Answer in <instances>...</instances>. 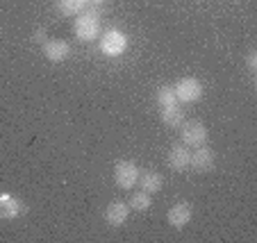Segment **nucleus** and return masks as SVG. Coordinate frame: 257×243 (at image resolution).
Listing matches in <instances>:
<instances>
[{"label":"nucleus","instance_id":"obj_1","mask_svg":"<svg viewBox=\"0 0 257 243\" xmlns=\"http://www.w3.org/2000/svg\"><path fill=\"white\" fill-rule=\"evenodd\" d=\"M73 32L80 41H93L100 34V12L98 10H84L82 14L75 16Z\"/></svg>","mask_w":257,"mask_h":243},{"label":"nucleus","instance_id":"obj_2","mask_svg":"<svg viewBox=\"0 0 257 243\" xmlns=\"http://www.w3.org/2000/svg\"><path fill=\"white\" fill-rule=\"evenodd\" d=\"M127 46H130L127 34L121 32V30H116V28L107 30V32L100 37V41H98L100 53L107 55V57H118V55H123L127 50Z\"/></svg>","mask_w":257,"mask_h":243},{"label":"nucleus","instance_id":"obj_3","mask_svg":"<svg viewBox=\"0 0 257 243\" xmlns=\"http://www.w3.org/2000/svg\"><path fill=\"white\" fill-rule=\"evenodd\" d=\"M173 91L180 105H194L203 98V82L198 78H182L175 82Z\"/></svg>","mask_w":257,"mask_h":243},{"label":"nucleus","instance_id":"obj_4","mask_svg":"<svg viewBox=\"0 0 257 243\" xmlns=\"http://www.w3.org/2000/svg\"><path fill=\"white\" fill-rule=\"evenodd\" d=\"M114 182L118 184V189L130 191L132 186L139 182V168L132 159H118L114 164Z\"/></svg>","mask_w":257,"mask_h":243},{"label":"nucleus","instance_id":"obj_5","mask_svg":"<svg viewBox=\"0 0 257 243\" xmlns=\"http://www.w3.org/2000/svg\"><path fill=\"white\" fill-rule=\"evenodd\" d=\"M180 136L187 148H198L207 143V127L203 121H185L180 125Z\"/></svg>","mask_w":257,"mask_h":243},{"label":"nucleus","instance_id":"obj_6","mask_svg":"<svg viewBox=\"0 0 257 243\" xmlns=\"http://www.w3.org/2000/svg\"><path fill=\"white\" fill-rule=\"evenodd\" d=\"M214 161H216V155H214V150L203 143V146L194 148V152H191L189 168H194L196 173H209V170L214 168Z\"/></svg>","mask_w":257,"mask_h":243},{"label":"nucleus","instance_id":"obj_7","mask_svg":"<svg viewBox=\"0 0 257 243\" xmlns=\"http://www.w3.org/2000/svg\"><path fill=\"white\" fill-rule=\"evenodd\" d=\"M191 216H194V209H191L189 202H178L173 204L166 214V223L173 229H185L187 225L191 223Z\"/></svg>","mask_w":257,"mask_h":243},{"label":"nucleus","instance_id":"obj_8","mask_svg":"<svg viewBox=\"0 0 257 243\" xmlns=\"http://www.w3.org/2000/svg\"><path fill=\"white\" fill-rule=\"evenodd\" d=\"M44 57L50 64H62L71 57V44L64 39H48L44 44Z\"/></svg>","mask_w":257,"mask_h":243},{"label":"nucleus","instance_id":"obj_9","mask_svg":"<svg viewBox=\"0 0 257 243\" xmlns=\"http://www.w3.org/2000/svg\"><path fill=\"white\" fill-rule=\"evenodd\" d=\"M189 148L182 143V146H173L169 150V155H166V166H169L171 170H175V173H185L187 168H189Z\"/></svg>","mask_w":257,"mask_h":243},{"label":"nucleus","instance_id":"obj_10","mask_svg":"<svg viewBox=\"0 0 257 243\" xmlns=\"http://www.w3.org/2000/svg\"><path fill=\"white\" fill-rule=\"evenodd\" d=\"M127 218H130V207H127V202L107 204V209H105V223L107 225H112V227H121V225L127 223Z\"/></svg>","mask_w":257,"mask_h":243},{"label":"nucleus","instance_id":"obj_11","mask_svg":"<svg viewBox=\"0 0 257 243\" xmlns=\"http://www.w3.org/2000/svg\"><path fill=\"white\" fill-rule=\"evenodd\" d=\"M137 184L141 186V191H146V193H157V191H162V186H164V177H162V173H157V170H146V173H139V182Z\"/></svg>","mask_w":257,"mask_h":243},{"label":"nucleus","instance_id":"obj_12","mask_svg":"<svg viewBox=\"0 0 257 243\" xmlns=\"http://www.w3.org/2000/svg\"><path fill=\"white\" fill-rule=\"evenodd\" d=\"M0 211H3V218L12 220L23 211V202L12 193H0Z\"/></svg>","mask_w":257,"mask_h":243},{"label":"nucleus","instance_id":"obj_13","mask_svg":"<svg viewBox=\"0 0 257 243\" xmlns=\"http://www.w3.org/2000/svg\"><path fill=\"white\" fill-rule=\"evenodd\" d=\"M160 118L166 127H180L187 121L185 112L180 109V105H171V107H160Z\"/></svg>","mask_w":257,"mask_h":243},{"label":"nucleus","instance_id":"obj_14","mask_svg":"<svg viewBox=\"0 0 257 243\" xmlns=\"http://www.w3.org/2000/svg\"><path fill=\"white\" fill-rule=\"evenodd\" d=\"M127 207H130L132 211H139V214L148 211V209L153 207L151 193H146V191H139V193H132V195H130V200H127Z\"/></svg>","mask_w":257,"mask_h":243},{"label":"nucleus","instance_id":"obj_15","mask_svg":"<svg viewBox=\"0 0 257 243\" xmlns=\"http://www.w3.org/2000/svg\"><path fill=\"white\" fill-rule=\"evenodd\" d=\"M89 3L87 0H57V10L62 12L64 16H78L84 12Z\"/></svg>","mask_w":257,"mask_h":243},{"label":"nucleus","instance_id":"obj_16","mask_svg":"<svg viewBox=\"0 0 257 243\" xmlns=\"http://www.w3.org/2000/svg\"><path fill=\"white\" fill-rule=\"evenodd\" d=\"M155 102H157V107H171V105H180L178 98H175L173 87H169V84H162V87L157 89Z\"/></svg>","mask_w":257,"mask_h":243},{"label":"nucleus","instance_id":"obj_17","mask_svg":"<svg viewBox=\"0 0 257 243\" xmlns=\"http://www.w3.org/2000/svg\"><path fill=\"white\" fill-rule=\"evenodd\" d=\"M246 66H248V73L250 75L257 73V53L255 50H250V53L246 55Z\"/></svg>","mask_w":257,"mask_h":243},{"label":"nucleus","instance_id":"obj_18","mask_svg":"<svg viewBox=\"0 0 257 243\" xmlns=\"http://www.w3.org/2000/svg\"><path fill=\"white\" fill-rule=\"evenodd\" d=\"M32 39L37 41V44H46V32H44V30H37Z\"/></svg>","mask_w":257,"mask_h":243},{"label":"nucleus","instance_id":"obj_19","mask_svg":"<svg viewBox=\"0 0 257 243\" xmlns=\"http://www.w3.org/2000/svg\"><path fill=\"white\" fill-rule=\"evenodd\" d=\"M87 3H91V5H93V7H100V5H102V3H105V0H87Z\"/></svg>","mask_w":257,"mask_h":243},{"label":"nucleus","instance_id":"obj_20","mask_svg":"<svg viewBox=\"0 0 257 243\" xmlns=\"http://www.w3.org/2000/svg\"><path fill=\"white\" fill-rule=\"evenodd\" d=\"M0 218H3V211H0Z\"/></svg>","mask_w":257,"mask_h":243}]
</instances>
